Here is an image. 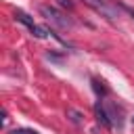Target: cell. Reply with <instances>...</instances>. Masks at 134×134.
I'll return each instance as SVG.
<instances>
[{"label":"cell","instance_id":"cell-1","mask_svg":"<svg viewBox=\"0 0 134 134\" xmlns=\"http://www.w3.org/2000/svg\"><path fill=\"white\" fill-rule=\"evenodd\" d=\"M38 10H40V15H42L46 21H50L54 27H59V29H69V27H71V19L65 17L61 10H57L54 6H50V4H40Z\"/></svg>","mask_w":134,"mask_h":134},{"label":"cell","instance_id":"cell-2","mask_svg":"<svg viewBox=\"0 0 134 134\" xmlns=\"http://www.w3.org/2000/svg\"><path fill=\"white\" fill-rule=\"evenodd\" d=\"M94 111H96V119H98V124L100 126H105V128H111V119H109V113L100 107V105H96L94 107Z\"/></svg>","mask_w":134,"mask_h":134},{"label":"cell","instance_id":"cell-3","mask_svg":"<svg viewBox=\"0 0 134 134\" xmlns=\"http://www.w3.org/2000/svg\"><path fill=\"white\" fill-rule=\"evenodd\" d=\"M15 19H17V21H21L23 25H27L29 29H31V27H36V23H34V19H31L29 15H25L23 10H15Z\"/></svg>","mask_w":134,"mask_h":134},{"label":"cell","instance_id":"cell-4","mask_svg":"<svg viewBox=\"0 0 134 134\" xmlns=\"http://www.w3.org/2000/svg\"><path fill=\"white\" fill-rule=\"evenodd\" d=\"M67 117H69L73 124H82V117H84V115H82L80 111H75V109H71V107H69V109H67Z\"/></svg>","mask_w":134,"mask_h":134},{"label":"cell","instance_id":"cell-5","mask_svg":"<svg viewBox=\"0 0 134 134\" xmlns=\"http://www.w3.org/2000/svg\"><path fill=\"white\" fill-rule=\"evenodd\" d=\"M31 34H34L36 38H46V36H48V29H46V27L36 25V27H31Z\"/></svg>","mask_w":134,"mask_h":134},{"label":"cell","instance_id":"cell-6","mask_svg":"<svg viewBox=\"0 0 134 134\" xmlns=\"http://www.w3.org/2000/svg\"><path fill=\"white\" fill-rule=\"evenodd\" d=\"M92 86H94V90H96V94H100V96H105L107 94V90H105V86L98 82V80H92Z\"/></svg>","mask_w":134,"mask_h":134},{"label":"cell","instance_id":"cell-7","mask_svg":"<svg viewBox=\"0 0 134 134\" xmlns=\"http://www.w3.org/2000/svg\"><path fill=\"white\" fill-rule=\"evenodd\" d=\"M59 4L65 6V8H73V2H71V0H59Z\"/></svg>","mask_w":134,"mask_h":134},{"label":"cell","instance_id":"cell-8","mask_svg":"<svg viewBox=\"0 0 134 134\" xmlns=\"http://www.w3.org/2000/svg\"><path fill=\"white\" fill-rule=\"evenodd\" d=\"M13 134H38L36 130H15Z\"/></svg>","mask_w":134,"mask_h":134},{"label":"cell","instance_id":"cell-9","mask_svg":"<svg viewBox=\"0 0 134 134\" xmlns=\"http://www.w3.org/2000/svg\"><path fill=\"white\" fill-rule=\"evenodd\" d=\"M119 6H121V8L126 10V13H130V15L134 17V8H132V6H128V4H119Z\"/></svg>","mask_w":134,"mask_h":134},{"label":"cell","instance_id":"cell-10","mask_svg":"<svg viewBox=\"0 0 134 134\" xmlns=\"http://www.w3.org/2000/svg\"><path fill=\"white\" fill-rule=\"evenodd\" d=\"M132 119H134V117H132Z\"/></svg>","mask_w":134,"mask_h":134}]
</instances>
